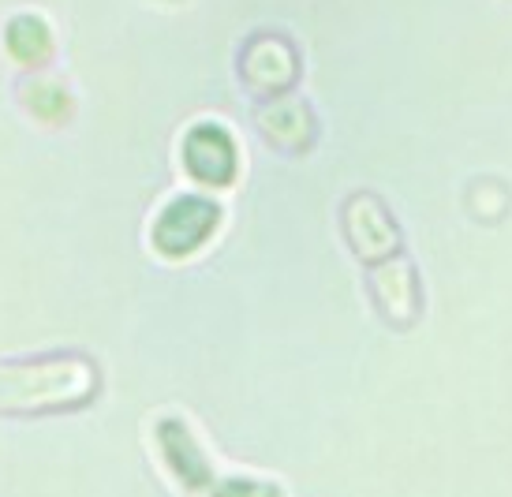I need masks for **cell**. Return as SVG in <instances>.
Instances as JSON below:
<instances>
[{
	"label": "cell",
	"mask_w": 512,
	"mask_h": 497,
	"mask_svg": "<svg viewBox=\"0 0 512 497\" xmlns=\"http://www.w3.org/2000/svg\"><path fill=\"white\" fill-rule=\"evenodd\" d=\"M210 225H214V206H206V202H176V206L161 213V221L154 228V243L165 255H184L210 232Z\"/></svg>",
	"instance_id": "7a4b0ae2"
},
{
	"label": "cell",
	"mask_w": 512,
	"mask_h": 497,
	"mask_svg": "<svg viewBox=\"0 0 512 497\" xmlns=\"http://www.w3.org/2000/svg\"><path fill=\"white\" fill-rule=\"evenodd\" d=\"M98 393V370L79 355H45L27 363H0V412L75 408Z\"/></svg>",
	"instance_id": "6da1fadb"
},
{
	"label": "cell",
	"mask_w": 512,
	"mask_h": 497,
	"mask_svg": "<svg viewBox=\"0 0 512 497\" xmlns=\"http://www.w3.org/2000/svg\"><path fill=\"white\" fill-rule=\"evenodd\" d=\"M187 165L195 176L202 180H228L232 176V150H228V142L221 131L214 128H199L187 142Z\"/></svg>",
	"instance_id": "3957f363"
}]
</instances>
